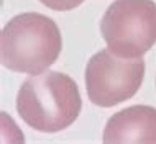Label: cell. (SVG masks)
<instances>
[{"label": "cell", "instance_id": "1", "mask_svg": "<svg viewBox=\"0 0 156 144\" xmlns=\"http://www.w3.org/2000/svg\"><path fill=\"white\" fill-rule=\"evenodd\" d=\"M82 98L77 84L67 74L48 70L31 75L16 95V111L30 128L59 133L77 120Z\"/></svg>", "mask_w": 156, "mask_h": 144}, {"label": "cell", "instance_id": "2", "mask_svg": "<svg viewBox=\"0 0 156 144\" xmlns=\"http://www.w3.org/2000/svg\"><path fill=\"white\" fill-rule=\"evenodd\" d=\"M62 38L58 25L40 13L13 16L0 33V59L8 70L41 74L58 61Z\"/></svg>", "mask_w": 156, "mask_h": 144}, {"label": "cell", "instance_id": "3", "mask_svg": "<svg viewBox=\"0 0 156 144\" xmlns=\"http://www.w3.org/2000/svg\"><path fill=\"white\" fill-rule=\"evenodd\" d=\"M100 33L113 54L141 57L156 43V3L153 0H115L100 20Z\"/></svg>", "mask_w": 156, "mask_h": 144}, {"label": "cell", "instance_id": "4", "mask_svg": "<svg viewBox=\"0 0 156 144\" xmlns=\"http://www.w3.org/2000/svg\"><path fill=\"white\" fill-rule=\"evenodd\" d=\"M145 59H126L110 49H100L86 66L87 97L97 107L110 108L130 100L145 77Z\"/></svg>", "mask_w": 156, "mask_h": 144}, {"label": "cell", "instance_id": "5", "mask_svg": "<svg viewBox=\"0 0 156 144\" xmlns=\"http://www.w3.org/2000/svg\"><path fill=\"white\" fill-rule=\"evenodd\" d=\"M102 141L120 142H156V108L133 105L108 118Z\"/></svg>", "mask_w": 156, "mask_h": 144}, {"label": "cell", "instance_id": "6", "mask_svg": "<svg viewBox=\"0 0 156 144\" xmlns=\"http://www.w3.org/2000/svg\"><path fill=\"white\" fill-rule=\"evenodd\" d=\"M44 7L51 8L56 12H69L74 10L76 7H79L84 0H40Z\"/></svg>", "mask_w": 156, "mask_h": 144}]
</instances>
